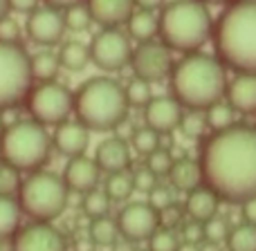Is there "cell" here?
<instances>
[{"label": "cell", "instance_id": "cell-43", "mask_svg": "<svg viewBox=\"0 0 256 251\" xmlns=\"http://www.w3.org/2000/svg\"><path fill=\"white\" fill-rule=\"evenodd\" d=\"M20 36H22V27L12 16H4L0 20V40H4V43H20Z\"/></svg>", "mask_w": 256, "mask_h": 251}, {"label": "cell", "instance_id": "cell-32", "mask_svg": "<svg viewBox=\"0 0 256 251\" xmlns=\"http://www.w3.org/2000/svg\"><path fill=\"white\" fill-rule=\"evenodd\" d=\"M225 245L227 251H256V227L245 225V222L232 227Z\"/></svg>", "mask_w": 256, "mask_h": 251}, {"label": "cell", "instance_id": "cell-31", "mask_svg": "<svg viewBox=\"0 0 256 251\" xmlns=\"http://www.w3.org/2000/svg\"><path fill=\"white\" fill-rule=\"evenodd\" d=\"M110 198L106 195L104 189H94V191H88L81 200V211H84L86 218L90 220H97V218H106L110 213Z\"/></svg>", "mask_w": 256, "mask_h": 251}, {"label": "cell", "instance_id": "cell-22", "mask_svg": "<svg viewBox=\"0 0 256 251\" xmlns=\"http://www.w3.org/2000/svg\"><path fill=\"white\" fill-rule=\"evenodd\" d=\"M168 180H171V189L180 191V193H191L194 189L202 186V173H200L198 159H176L171 166V173H168Z\"/></svg>", "mask_w": 256, "mask_h": 251}, {"label": "cell", "instance_id": "cell-54", "mask_svg": "<svg viewBox=\"0 0 256 251\" xmlns=\"http://www.w3.org/2000/svg\"><path fill=\"white\" fill-rule=\"evenodd\" d=\"M178 251H198V245H194V243H180Z\"/></svg>", "mask_w": 256, "mask_h": 251}, {"label": "cell", "instance_id": "cell-45", "mask_svg": "<svg viewBox=\"0 0 256 251\" xmlns=\"http://www.w3.org/2000/svg\"><path fill=\"white\" fill-rule=\"evenodd\" d=\"M40 0H9V13L16 11V13H25V16H30L34 9L40 7Z\"/></svg>", "mask_w": 256, "mask_h": 251}, {"label": "cell", "instance_id": "cell-19", "mask_svg": "<svg viewBox=\"0 0 256 251\" xmlns=\"http://www.w3.org/2000/svg\"><path fill=\"white\" fill-rule=\"evenodd\" d=\"M94 162H97L102 173H124L130 168L132 155H130V144L122 137H106L94 150Z\"/></svg>", "mask_w": 256, "mask_h": 251}, {"label": "cell", "instance_id": "cell-33", "mask_svg": "<svg viewBox=\"0 0 256 251\" xmlns=\"http://www.w3.org/2000/svg\"><path fill=\"white\" fill-rule=\"evenodd\" d=\"M180 130L186 139H204L207 137V119H204V112L200 110H184V117L180 121Z\"/></svg>", "mask_w": 256, "mask_h": 251}, {"label": "cell", "instance_id": "cell-26", "mask_svg": "<svg viewBox=\"0 0 256 251\" xmlns=\"http://www.w3.org/2000/svg\"><path fill=\"white\" fill-rule=\"evenodd\" d=\"M88 238L94 243V247H112L122 238L120 229H117V220H112L110 216L90 220Z\"/></svg>", "mask_w": 256, "mask_h": 251}, {"label": "cell", "instance_id": "cell-41", "mask_svg": "<svg viewBox=\"0 0 256 251\" xmlns=\"http://www.w3.org/2000/svg\"><path fill=\"white\" fill-rule=\"evenodd\" d=\"M186 220V213H184V207H180V204L173 202L171 207L162 209L160 211V227H164V229H173L176 231L178 227H182Z\"/></svg>", "mask_w": 256, "mask_h": 251}, {"label": "cell", "instance_id": "cell-29", "mask_svg": "<svg viewBox=\"0 0 256 251\" xmlns=\"http://www.w3.org/2000/svg\"><path fill=\"white\" fill-rule=\"evenodd\" d=\"M204 119H207V128L212 132L225 130V128H232L236 124V110L230 106V103L222 99V101L214 103L204 110Z\"/></svg>", "mask_w": 256, "mask_h": 251}, {"label": "cell", "instance_id": "cell-35", "mask_svg": "<svg viewBox=\"0 0 256 251\" xmlns=\"http://www.w3.org/2000/svg\"><path fill=\"white\" fill-rule=\"evenodd\" d=\"M63 20H66V29H70V31H88L90 25H92V18H90L86 2L66 9L63 11Z\"/></svg>", "mask_w": 256, "mask_h": 251}, {"label": "cell", "instance_id": "cell-14", "mask_svg": "<svg viewBox=\"0 0 256 251\" xmlns=\"http://www.w3.org/2000/svg\"><path fill=\"white\" fill-rule=\"evenodd\" d=\"M66 20H63V11L52 9L48 4L34 9V11L27 16L25 22V34L32 43L43 45V47H52L58 45L66 36Z\"/></svg>", "mask_w": 256, "mask_h": 251}, {"label": "cell", "instance_id": "cell-4", "mask_svg": "<svg viewBox=\"0 0 256 251\" xmlns=\"http://www.w3.org/2000/svg\"><path fill=\"white\" fill-rule=\"evenodd\" d=\"M128 110L124 85L112 76H90L74 90L72 115L90 132L117 130L128 119Z\"/></svg>", "mask_w": 256, "mask_h": 251}, {"label": "cell", "instance_id": "cell-21", "mask_svg": "<svg viewBox=\"0 0 256 251\" xmlns=\"http://www.w3.org/2000/svg\"><path fill=\"white\" fill-rule=\"evenodd\" d=\"M218 207H220V198L214 193L207 186H198L191 193H186V202H184V213L189 220L200 222L204 225L207 220L218 216Z\"/></svg>", "mask_w": 256, "mask_h": 251}, {"label": "cell", "instance_id": "cell-30", "mask_svg": "<svg viewBox=\"0 0 256 251\" xmlns=\"http://www.w3.org/2000/svg\"><path fill=\"white\" fill-rule=\"evenodd\" d=\"M130 146L137 155L142 157H148L150 153H155L158 148H162V135L155 132L153 128L148 126H142V128H135L130 135Z\"/></svg>", "mask_w": 256, "mask_h": 251}, {"label": "cell", "instance_id": "cell-16", "mask_svg": "<svg viewBox=\"0 0 256 251\" xmlns=\"http://www.w3.org/2000/svg\"><path fill=\"white\" fill-rule=\"evenodd\" d=\"M63 182H66L70 193L86 195L88 191L99 189V180H102V171H99L97 162L88 155H79V157L68 159L66 168H63Z\"/></svg>", "mask_w": 256, "mask_h": 251}, {"label": "cell", "instance_id": "cell-6", "mask_svg": "<svg viewBox=\"0 0 256 251\" xmlns=\"http://www.w3.org/2000/svg\"><path fill=\"white\" fill-rule=\"evenodd\" d=\"M52 155V135L34 119L14 121L0 137V157L18 173H34L48 164Z\"/></svg>", "mask_w": 256, "mask_h": 251}, {"label": "cell", "instance_id": "cell-47", "mask_svg": "<svg viewBox=\"0 0 256 251\" xmlns=\"http://www.w3.org/2000/svg\"><path fill=\"white\" fill-rule=\"evenodd\" d=\"M48 7H52V9H58V11H66V9H70V7H74V4H84L86 0H43Z\"/></svg>", "mask_w": 256, "mask_h": 251}, {"label": "cell", "instance_id": "cell-3", "mask_svg": "<svg viewBox=\"0 0 256 251\" xmlns=\"http://www.w3.org/2000/svg\"><path fill=\"white\" fill-rule=\"evenodd\" d=\"M227 70L214 54H184L173 63L168 74L171 97L184 110L204 112L209 106L222 101L227 92Z\"/></svg>", "mask_w": 256, "mask_h": 251}, {"label": "cell", "instance_id": "cell-10", "mask_svg": "<svg viewBox=\"0 0 256 251\" xmlns=\"http://www.w3.org/2000/svg\"><path fill=\"white\" fill-rule=\"evenodd\" d=\"M90 63L102 72H122L130 65L132 45L122 29H99L88 43Z\"/></svg>", "mask_w": 256, "mask_h": 251}, {"label": "cell", "instance_id": "cell-39", "mask_svg": "<svg viewBox=\"0 0 256 251\" xmlns=\"http://www.w3.org/2000/svg\"><path fill=\"white\" fill-rule=\"evenodd\" d=\"M202 227H204V240H209V243H218V245L225 243L227 236H230V231H232L227 218H220V216L207 220Z\"/></svg>", "mask_w": 256, "mask_h": 251}, {"label": "cell", "instance_id": "cell-8", "mask_svg": "<svg viewBox=\"0 0 256 251\" xmlns=\"http://www.w3.org/2000/svg\"><path fill=\"white\" fill-rule=\"evenodd\" d=\"M34 88L32 56L22 43L0 40V112L18 108Z\"/></svg>", "mask_w": 256, "mask_h": 251}, {"label": "cell", "instance_id": "cell-9", "mask_svg": "<svg viewBox=\"0 0 256 251\" xmlns=\"http://www.w3.org/2000/svg\"><path fill=\"white\" fill-rule=\"evenodd\" d=\"M25 108L30 112V119H34L36 124L56 128L58 124L70 119L72 108H74V92L58 81L36 83L27 94Z\"/></svg>", "mask_w": 256, "mask_h": 251}, {"label": "cell", "instance_id": "cell-37", "mask_svg": "<svg viewBox=\"0 0 256 251\" xmlns=\"http://www.w3.org/2000/svg\"><path fill=\"white\" fill-rule=\"evenodd\" d=\"M20 184H22L20 173L4 162L0 164V195H4V198H16L18 191H20Z\"/></svg>", "mask_w": 256, "mask_h": 251}, {"label": "cell", "instance_id": "cell-1", "mask_svg": "<svg viewBox=\"0 0 256 251\" xmlns=\"http://www.w3.org/2000/svg\"><path fill=\"white\" fill-rule=\"evenodd\" d=\"M198 166L202 184L225 204L256 198V126L234 124L200 139Z\"/></svg>", "mask_w": 256, "mask_h": 251}, {"label": "cell", "instance_id": "cell-24", "mask_svg": "<svg viewBox=\"0 0 256 251\" xmlns=\"http://www.w3.org/2000/svg\"><path fill=\"white\" fill-rule=\"evenodd\" d=\"M126 34L128 38H135L137 43H146L158 36V16L155 11H144V9H135L132 16L126 22Z\"/></svg>", "mask_w": 256, "mask_h": 251}, {"label": "cell", "instance_id": "cell-13", "mask_svg": "<svg viewBox=\"0 0 256 251\" xmlns=\"http://www.w3.org/2000/svg\"><path fill=\"white\" fill-rule=\"evenodd\" d=\"M12 251H70V245L52 222H30L12 238Z\"/></svg>", "mask_w": 256, "mask_h": 251}, {"label": "cell", "instance_id": "cell-53", "mask_svg": "<svg viewBox=\"0 0 256 251\" xmlns=\"http://www.w3.org/2000/svg\"><path fill=\"white\" fill-rule=\"evenodd\" d=\"M200 2H204V4H222V7H227V4L236 2V0H200Z\"/></svg>", "mask_w": 256, "mask_h": 251}, {"label": "cell", "instance_id": "cell-27", "mask_svg": "<svg viewBox=\"0 0 256 251\" xmlns=\"http://www.w3.org/2000/svg\"><path fill=\"white\" fill-rule=\"evenodd\" d=\"M58 56L54 52H43L34 54L32 56V76H34V83H48V81H56L58 76Z\"/></svg>", "mask_w": 256, "mask_h": 251}, {"label": "cell", "instance_id": "cell-50", "mask_svg": "<svg viewBox=\"0 0 256 251\" xmlns=\"http://www.w3.org/2000/svg\"><path fill=\"white\" fill-rule=\"evenodd\" d=\"M112 251H137V249H135V243H130V240H126V238H120L112 245Z\"/></svg>", "mask_w": 256, "mask_h": 251}, {"label": "cell", "instance_id": "cell-36", "mask_svg": "<svg viewBox=\"0 0 256 251\" xmlns=\"http://www.w3.org/2000/svg\"><path fill=\"white\" fill-rule=\"evenodd\" d=\"M146 243H148V251H178L182 240L173 229H164V227H160Z\"/></svg>", "mask_w": 256, "mask_h": 251}, {"label": "cell", "instance_id": "cell-46", "mask_svg": "<svg viewBox=\"0 0 256 251\" xmlns=\"http://www.w3.org/2000/svg\"><path fill=\"white\" fill-rule=\"evenodd\" d=\"M240 213H243L245 225L256 227V198H250L240 204Z\"/></svg>", "mask_w": 256, "mask_h": 251}, {"label": "cell", "instance_id": "cell-34", "mask_svg": "<svg viewBox=\"0 0 256 251\" xmlns=\"http://www.w3.org/2000/svg\"><path fill=\"white\" fill-rule=\"evenodd\" d=\"M124 92H126V101H128V106L130 108H146L148 106V101L153 99L150 83L137 79V76H132V79L124 85Z\"/></svg>", "mask_w": 256, "mask_h": 251}, {"label": "cell", "instance_id": "cell-42", "mask_svg": "<svg viewBox=\"0 0 256 251\" xmlns=\"http://www.w3.org/2000/svg\"><path fill=\"white\" fill-rule=\"evenodd\" d=\"M146 202L150 204V207L155 209V211H162V209H166V207H171L173 202H176V198H173V189L171 186H162V184H158L153 191L148 193V200Z\"/></svg>", "mask_w": 256, "mask_h": 251}, {"label": "cell", "instance_id": "cell-48", "mask_svg": "<svg viewBox=\"0 0 256 251\" xmlns=\"http://www.w3.org/2000/svg\"><path fill=\"white\" fill-rule=\"evenodd\" d=\"M166 0H135V9H144V11H158L164 7Z\"/></svg>", "mask_w": 256, "mask_h": 251}, {"label": "cell", "instance_id": "cell-55", "mask_svg": "<svg viewBox=\"0 0 256 251\" xmlns=\"http://www.w3.org/2000/svg\"><path fill=\"white\" fill-rule=\"evenodd\" d=\"M4 128H7V126H4V121H2V112H0V137H2Z\"/></svg>", "mask_w": 256, "mask_h": 251}, {"label": "cell", "instance_id": "cell-52", "mask_svg": "<svg viewBox=\"0 0 256 251\" xmlns=\"http://www.w3.org/2000/svg\"><path fill=\"white\" fill-rule=\"evenodd\" d=\"M9 16V0H0V20Z\"/></svg>", "mask_w": 256, "mask_h": 251}, {"label": "cell", "instance_id": "cell-2", "mask_svg": "<svg viewBox=\"0 0 256 251\" xmlns=\"http://www.w3.org/2000/svg\"><path fill=\"white\" fill-rule=\"evenodd\" d=\"M214 56L234 74L256 76V0H236L214 20Z\"/></svg>", "mask_w": 256, "mask_h": 251}, {"label": "cell", "instance_id": "cell-51", "mask_svg": "<svg viewBox=\"0 0 256 251\" xmlns=\"http://www.w3.org/2000/svg\"><path fill=\"white\" fill-rule=\"evenodd\" d=\"M198 251H222V245L209 243V240H202V243L198 245Z\"/></svg>", "mask_w": 256, "mask_h": 251}, {"label": "cell", "instance_id": "cell-18", "mask_svg": "<svg viewBox=\"0 0 256 251\" xmlns=\"http://www.w3.org/2000/svg\"><path fill=\"white\" fill-rule=\"evenodd\" d=\"M94 25L102 29H120L135 11V0H86Z\"/></svg>", "mask_w": 256, "mask_h": 251}, {"label": "cell", "instance_id": "cell-17", "mask_svg": "<svg viewBox=\"0 0 256 251\" xmlns=\"http://www.w3.org/2000/svg\"><path fill=\"white\" fill-rule=\"evenodd\" d=\"M88 146H90V130L76 119H68L54 128L52 148L63 157L72 159L79 157V155H86Z\"/></svg>", "mask_w": 256, "mask_h": 251}, {"label": "cell", "instance_id": "cell-40", "mask_svg": "<svg viewBox=\"0 0 256 251\" xmlns=\"http://www.w3.org/2000/svg\"><path fill=\"white\" fill-rule=\"evenodd\" d=\"M130 175H132V186H135V191H140V193L148 195L150 191L160 184V177L155 175V173H150V168H146V164L140 166L137 171H132Z\"/></svg>", "mask_w": 256, "mask_h": 251}, {"label": "cell", "instance_id": "cell-11", "mask_svg": "<svg viewBox=\"0 0 256 251\" xmlns=\"http://www.w3.org/2000/svg\"><path fill=\"white\" fill-rule=\"evenodd\" d=\"M130 67L137 79L146 81V83H160L171 74V49L155 38L146 40V43H137V47H132Z\"/></svg>", "mask_w": 256, "mask_h": 251}, {"label": "cell", "instance_id": "cell-56", "mask_svg": "<svg viewBox=\"0 0 256 251\" xmlns=\"http://www.w3.org/2000/svg\"><path fill=\"white\" fill-rule=\"evenodd\" d=\"M0 164H2V157H0Z\"/></svg>", "mask_w": 256, "mask_h": 251}, {"label": "cell", "instance_id": "cell-7", "mask_svg": "<svg viewBox=\"0 0 256 251\" xmlns=\"http://www.w3.org/2000/svg\"><path fill=\"white\" fill-rule=\"evenodd\" d=\"M16 200L32 222H54L68 209L70 191L61 175L40 168L22 180Z\"/></svg>", "mask_w": 256, "mask_h": 251}, {"label": "cell", "instance_id": "cell-38", "mask_svg": "<svg viewBox=\"0 0 256 251\" xmlns=\"http://www.w3.org/2000/svg\"><path fill=\"white\" fill-rule=\"evenodd\" d=\"M173 155L168 153L166 148H158L155 153H150L146 157V168H150V173H155L158 177H164L171 173V166H173Z\"/></svg>", "mask_w": 256, "mask_h": 251}, {"label": "cell", "instance_id": "cell-49", "mask_svg": "<svg viewBox=\"0 0 256 251\" xmlns=\"http://www.w3.org/2000/svg\"><path fill=\"white\" fill-rule=\"evenodd\" d=\"M97 247H94V243L88 238V234L84 236V238H76L74 240V251H94Z\"/></svg>", "mask_w": 256, "mask_h": 251}, {"label": "cell", "instance_id": "cell-44", "mask_svg": "<svg viewBox=\"0 0 256 251\" xmlns=\"http://www.w3.org/2000/svg\"><path fill=\"white\" fill-rule=\"evenodd\" d=\"M182 231V243H194V245H200L204 240V227L200 222H194V220H184V225L180 227Z\"/></svg>", "mask_w": 256, "mask_h": 251}, {"label": "cell", "instance_id": "cell-25", "mask_svg": "<svg viewBox=\"0 0 256 251\" xmlns=\"http://www.w3.org/2000/svg\"><path fill=\"white\" fill-rule=\"evenodd\" d=\"M20 204L16 198L0 195V240H12L16 231L20 229Z\"/></svg>", "mask_w": 256, "mask_h": 251}, {"label": "cell", "instance_id": "cell-5", "mask_svg": "<svg viewBox=\"0 0 256 251\" xmlns=\"http://www.w3.org/2000/svg\"><path fill=\"white\" fill-rule=\"evenodd\" d=\"M214 18L200 0H168L160 9L158 36L171 52L194 54L212 40Z\"/></svg>", "mask_w": 256, "mask_h": 251}, {"label": "cell", "instance_id": "cell-12", "mask_svg": "<svg viewBox=\"0 0 256 251\" xmlns=\"http://www.w3.org/2000/svg\"><path fill=\"white\" fill-rule=\"evenodd\" d=\"M120 236L130 243H146L160 229V213L148 202H128L117 213Z\"/></svg>", "mask_w": 256, "mask_h": 251}, {"label": "cell", "instance_id": "cell-15", "mask_svg": "<svg viewBox=\"0 0 256 251\" xmlns=\"http://www.w3.org/2000/svg\"><path fill=\"white\" fill-rule=\"evenodd\" d=\"M184 117V108L171 97V94H158L144 108V121L148 128H153L160 135H171L180 128V121Z\"/></svg>", "mask_w": 256, "mask_h": 251}, {"label": "cell", "instance_id": "cell-20", "mask_svg": "<svg viewBox=\"0 0 256 251\" xmlns=\"http://www.w3.org/2000/svg\"><path fill=\"white\" fill-rule=\"evenodd\" d=\"M225 101L240 115H254L256 112V76L236 74L227 83Z\"/></svg>", "mask_w": 256, "mask_h": 251}, {"label": "cell", "instance_id": "cell-23", "mask_svg": "<svg viewBox=\"0 0 256 251\" xmlns=\"http://www.w3.org/2000/svg\"><path fill=\"white\" fill-rule=\"evenodd\" d=\"M58 65L68 72H84L90 63V49L81 40H66L58 49Z\"/></svg>", "mask_w": 256, "mask_h": 251}, {"label": "cell", "instance_id": "cell-28", "mask_svg": "<svg viewBox=\"0 0 256 251\" xmlns=\"http://www.w3.org/2000/svg\"><path fill=\"white\" fill-rule=\"evenodd\" d=\"M104 191H106V195L110 198V202H128L132 191H135V186H132V175L128 171L112 173V175H108L106 182H104Z\"/></svg>", "mask_w": 256, "mask_h": 251}]
</instances>
